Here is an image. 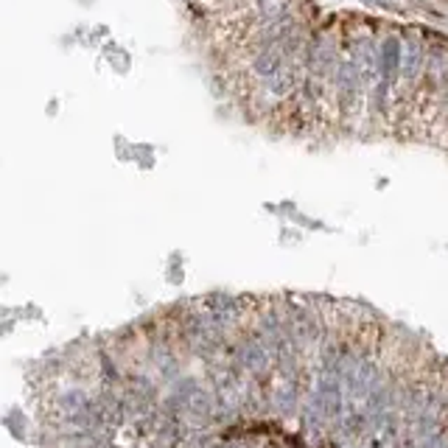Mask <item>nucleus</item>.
Segmentation results:
<instances>
[{"mask_svg":"<svg viewBox=\"0 0 448 448\" xmlns=\"http://www.w3.org/2000/svg\"><path fill=\"white\" fill-rule=\"evenodd\" d=\"M250 9L258 17V23H278L292 15H300L303 9H308V3H303V0H250Z\"/></svg>","mask_w":448,"mask_h":448,"instance_id":"1","label":"nucleus"},{"mask_svg":"<svg viewBox=\"0 0 448 448\" xmlns=\"http://www.w3.org/2000/svg\"><path fill=\"white\" fill-rule=\"evenodd\" d=\"M364 3H381V0H364Z\"/></svg>","mask_w":448,"mask_h":448,"instance_id":"2","label":"nucleus"}]
</instances>
